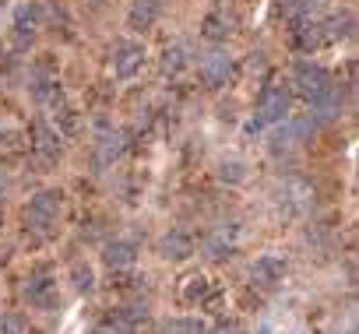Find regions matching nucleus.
Segmentation results:
<instances>
[{
	"instance_id": "f257e3e1",
	"label": "nucleus",
	"mask_w": 359,
	"mask_h": 334,
	"mask_svg": "<svg viewBox=\"0 0 359 334\" xmlns=\"http://www.w3.org/2000/svg\"><path fill=\"white\" fill-rule=\"evenodd\" d=\"M292 85H296V92H299L306 102H317L334 81H331V74H327L324 67H317V64H296Z\"/></svg>"
},
{
	"instance_id": "f03ea898",
	"label": "nucleus",
	"mask_w": 359,
	"mask_h": 334,
	"mask_svg": "<svg viewBox=\"0 0 359 334\" xmlns=\"http://www.w3.org/2000/svg\"><path fill=\"white\" fill-rule=\"evenodd\" d=\"M60 204H64V194H60V190H43V194H36L32 204H29V229L50 232V225H53L57 215H60Z\"/></svg>"
},
{
	"instance_id": "7ed1b4c3",
	"label": "nucleus",
	"mask_w": 359,
	"mask_h": 334,
	"mask_svg": "<svg viewBox=\"0 0 359 334\" xmlns=\"http://www.w3.org/2000/svg\"><path fill=\"white\" fill-rule=\"evenodd\" d=\"M39 25H43V4H39V0H29V4H22V8L15 11V25H11V29H15V32H11L15 46H18V50L32 46Z\"/></svg>"
},
{
	"instance_id": "20e7f679",
	"label": "nucleus",
	"mask_w": 359,
	"mask_h": 334,
	"mask_svg": "<svg viewBox=\"0 0 359 334\" xmlns=\"http://www.w3.org/2000/svg\"><path fill=\"white\" fill-rule=\"evenodd\" d=\"M289 88H278V85H271V88H264L261 92V99H257V113H254V120L261 123V127H268V123H278V120H285V113H289Z\"/></svg>"
},
{
	"instance_id": "39448f33",
	"label": "nucleus",
	"mask_w": 359,
	"mask_h": 334,
	"mask_svg": "<svg viewBox=\"0 0 359 334\" xmlns=\"http://www.w3.org/2000/svg\"><path fill=\"white\" fill-rule=\"evenodd\" d=\"M141 64H144V46H141V43H130V39L116 43V50H113V57H109V67H113V74H116L120 81L134 78V74L141 71Z\"/></svg>"
},
{
	"instance_id": "423d86ee",
	"label": "nucleus",
	"mask_w": 359,
	"mask_h": 334,
	"mask_svg": "<svg viewBox=\"0 0 359 334\" xmlns=\"http://www.w3.org/2000/svg\"><path fill=\"white\" fill-rule=\"evenodd\" d=\"M201 78H205V85L208 88H222V85H229V78H233V57L229 53H212V57H205V64H201Z\"/></svg>"
},
{
	"instance_id": "0eeeda50",
	"label": "nucleus",
	"mask_w": 359,
	"mask_h": 334,
	"mask_svg": "<svg viewBox=\"0 0 359 334\" xmlns=\"http://www.w3.org/2000/svg\"><path fill=\"white\" fill-rule=\"evenodd\" d=\"M25 299H32V306H57V285H53V278H50V271H39V274H32L29 278V285H25Z\"/></svg>"
},
{
	"instance_id": "6e6552de",
	"label": "nucleus",
	"mask_w": 359,
	"mask_h": 334,
	"mask_svg": "<svg viewBox=\"0 0 359 334\" xmlns=\"http://www.w3.org/2000/svg\"><path fill=\"white\" fill-rule=\"evenodd\" d=\"M158 253H162L165 260H187V257L194 253V239H191L187 232L172 229V232H165V236L158 239Z\"/></svg>"
},
{
	"instance_id": "1a4fd4ad",
	"label": "nucleus",
	"mask_w": 359,
	"mask_h": 334,
	"mask_svg": "<svg viewBox=\"0 0 359 334\" xmlns=\"http://www.w3.org/2000/svg\"><path fill=\"white\" fill-rule=\"evenodd\" d=\"M250 274H254V281L257 285H278L282 278H285V260L282 257H257L254 260V267H250Z\"/></svg>"
},
{
	"instance_id": "9d476101",
	"label": "nucleus",
	"mask_w": 359,
	"mask_h": 334,
	"mask_svg": "<svg viewBox=\"0 0 359 334\" xmlns=\"http://www.w3.org/2000/svg\"><path fill=\"white\" fill-rule=\"evenodd\" d=\"M162 15V0H130V29H151Z\"/></svg>"
},
{
	"instance_id": "9b49d317",
	"label": "nucleus",
	"mask_w": 359,
	"mask_h": 334,
	"mask_svg": "<svg viewBox=\"0 0 359 334\" xmlns=\"http://www.w3.org/2000/svg\"><path fill=\"white\" fill-rule=\"evenodd\" d=\"M102 260H106V267H113V271H127V267H134L137 250H134L127 239H113V243H106Z\"/></svg>"
},
{
	"instance_id": "f8f14e48",
	"label": "nucleus",
	"mask_w": 359,
	"mask_h": 334,
	"mask_svg": "<svg viewBox=\"0 0 359 334\" xmlns=\"http://www.w3.org/2000/svg\"><path fill=\"white\" fill-rule=\"evenodd\" d=\"M127 148V134L116 130V127H106L99 130V141H95V151H99V162H113L120 151Z\"/></svg>"
},
{
	"instance_id": "ddd939ff",
	"label": "nucleus",
	"mask_w": 359,
	"mask_h": 334,
	"mask_svg": "<svg viewBox=\"0 0 359 334\" xmlns=\"http://www.w3.org/2000/svg\"><path fill=\"white\" fill-rule=\"evenodd\" d=\"M32 148H36L46 162H53V158H60V134H53L46 123H36V127H32Z\"/></svg>"
},
{
	"instance_id": "4468645a",
	"label": "nucleus",
	"mask_w": 359,
	"mask_h": 334,
	"mask_svg": "<svg viewBox=\"0 0 359 334\" xmlns=\"http://www.w3.org/2000/svg\"><path fill=\"white\" fill-rule=\"evenodd\" d=\"M324 36H327V32H324L320 22H299V25L292 29V43H296L299 50H313V46H320Z\"/></svg>"
},
{
	"instance_id": "2eb2a0df",
	"label": "nucleus",
	"mask_w": 359,
	"mask_h": 334,
	"mask_svg": "<svg viewBox=\"0 0 359 334\" xmlns=\"http://www.w3.org/2000/svg\"><path fill=\"white\" fill-rule=\"evenodd\" d=\"M233 243H236V225H226V229H219L215 236L205 239V253L208 257H222V253L233 250Z\"/></svg>"
},
{
	"instance_id": "dca6fc26",
	"label": "nucleus",
	"mask_w": 359,
	"mask_h": 334,
	"mask_svg": "<svg viewBox=\"0 0 359 334\" xmlns=\"http://www.w3.org/2000/svg\"><path fill=\"white\" fill-rule=\"evenodd\" d=\"M324 29H327L331 39H348L355 32V15L352 11H338V15H331V22Z\"/></svg>"
},
{
	"instance_id": "f3484780",
	"label": "nucleus",
	"mask_w": 359,
	"mask_h": 334,
	"mask_svg": "<svg viewBox=\"0 0 359 334\" xmlns=\"http://www.w3.org/2000/svg\"><path fill=\"white\" fill-rule=\"evenodd\" d=\"M201 32H205L208 39L222 43V39H229L233 25H229V18H222V15H208V18H205V25H201Z\"/></svg>"
},
{
	"instance_id": "a211bd4d",
	"label": "nucleus",
	"mask_w": 359,
	"mask_h": 334,
	"mask_svg": "<svg viewBox=\"0 0 359 334\" xmlns=\"http://www.w3.org/2000/svg\"><path fill=\"white\" fill-rule=\"evenodd\" d=\"M219 176H222L226 183H243V180H247V169H243L240 158H222V162H219Z\"/></svg>"
},
{
	"instance_id": "6ab92c4d",
	"label": "nucleus",
	"mask_w": 359,
	"mask_h": 334,
	"mask_svg": "<svg viewBox=\"0 0 359 334\" xmlns=\"http://www.w3.org/2000/svg\"><path fill=\"white\" fill-rule=\"evenodd\" d=\"M205 295H208V278L194 274V278L184 281V299H187V302H201Z\"/></svg>"
},
{
	"instance_id": "aec40b11",
	"label": "nucleus",
	"mask_w": 359,
	"mask_h": 334,
	"mask_svg": "<svg viewBox=\"0 0 359 334\" xmlns=\"http://www.w3.org/2000/svg\"><path fill=\"white\" fill-rule=\"evenodd\" d=\"M71 281H74V288H78V292H92L95 274H92V267H88V264H74V267H71Z\"/></svg>"
},
{
	"instance_id": "412c9836",
	"label": "nucleus",
	"mask_w": 359,
	"mask_h": 334,
	"mask_svg": "<svg viewBox=\"0 0 359 334\" xmlns=\"http://www.w3.org/2000/svg\"><path fill=\"white\" fill-rule=\"evenodd\" d=\"M102 334H134V323L123 316V313H113V316H106L102 320V327H99Z\"/></svg>"
},
{
	"instance_id": "4be33fe9",
	"label": "nucleus",
	"mask_w": 359,
	"mask_h": 334,
	"mask_svg": "<svg viewBox=\"0 0 359 334\" xmlns=\"http://www.w3.org/2000/svg\"><path fill=\"white\" fill-rule=\"evenodd\" d=\"M162 334H201V323L198 320H169L162 327Z\"/></svg>"
},
{
	"instance_id": "5701e85b",
	"label": "nucleus",
	"mask_w": 359,
	"mask_h": 334,
	"mask_svg": "<svg viewBox=\"0 0 359 334\" xmlns=\"http://www.w3.org/2000/svg\"><path fill=\"white\" fill-rule=\"evenodd\" d=\"M162 67L165 71H180V67H184V46H169L162 53Z\"/></svg>"
},
{
	"instance_id": "b1692460",
	"label": "nucleus",
	"mask_w": 359,
	"mask_h": 334,
	"mask_svg": "<svg viewBox=\"0 0 359 334\" xmlns=\"http://www.w3.org/2000/svg\"><path fill=\"white\" fill-rule=\"evenodd\" d=\"M120 313H123V316H127L134 327H137L141 320H148V306H141V302H130V306H123Z\"/></svg>"
},
{
	"instance_id": "393cba45",
	"label": "nucleus",
	"mask_w": 359,
	"mask_h": 334,
	"mask_svg": "<svg viewBox=\"0 0 359 334\" xmlns=\"http://www.w3.org/2000/svg\"><path fill=\"white\" fill-rule=\"evenodd\" d=\"M0 334H22V316L18 313H8L0 320Z\"/></svg>"
},
{
	"instance_id": "a878e982",
	"label": "nucleus",
	"mask_w": 359,
	"mask_h": 334,
	"mask_svg": "<svg viewBox=\"0 0 359 334\" xmlns=\"http://www.w3.org/2000/svg\"><path fill=\"white\" fill-rule=\"evenodd\" d=\"M215 334H247V327H243L240 320H222V323L215 327Z\"/></svg>"
},
{
	"instance_id": "bb28decb",
	"label": "nucleus",
	"mask_w": 359,
	"mask_h": 334,
	"mask_svg": "<svg viewBox=\"0 0 359 334\" xmlns=\"http://www.w3.org/2000/svg\"><path fill=\"white\" fill-rule=\"evenodd\" d=\"M4 190H8V173L0 169V197H4Z\"/></svg>"
},
{
	"instance_id": "cd10ccee",
	"label": "nucleus",
	"mask_w": 359,
	"mask_h": 334,
	"mask_svg": "<svg viewBox=\"0 0 359 334\" xmlns=\"http://www.w3.org/2000/svg\"><path fill=\"white\" fill-rule=\"evenodd\" d=\"M4 4H8V0H0V8H4Z\"/></svg>"
},
{
	"instance_id": "c85d7f7f",
	"label": "nucleus",
	"mask_w": 359,
	"mask_h": 334,
	"mask_svg": "<svg viewBox=\"0 0 359 334\" xmlns=\"http://www.w3.org/2000/svg\"><path fill=\"white\" fill-rule=\"evenodd\" d=\"M92 4H102V0H92Z\"/></svg>"
},
{
	"instance_id": "c756f323",
	"label": "nucleus",
	"mask_w": 359,
	"mask_h": 334,
	"mask_svg": "<svg viewBox=\"0 0 359 334\" xmlns=\"http://www.w3.org/2000/svg\"><path fill=\"white\" fill-rule=\"evenodd\" d=\"M352 334H359V330H352Z\"/></svg>"
},
{
	"instance_id": "7c9ffc66",
	"label": "nucleus",
	"mask_w": 359,
	"mask_h": 334,
	"mask_svg": "<svg viewBox=\"0 0 359 334\" xmlns=\"http://www.w3.org/2000/svg\"><path fill=\"white\" fill-rule=\"evenodd\" d=\"M99 334H102V330H99Z\"/></svg>"
}]
</instances>
